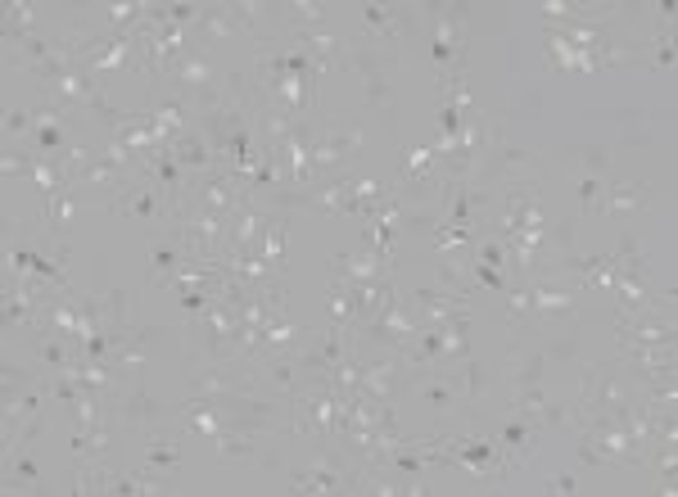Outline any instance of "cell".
Masks as SVG:
<instances>
[{"label":"cell","instance_id":"obj_1","mask_svg":"<svg viewBox=\"0 0 678 497\" xmlns=\"http://www.w3.org/2000/svg\"><path fill=\"white\" fill-rule=\"evenodd\" d=\"M444 457L453 470L479 479V484H502L507 479V462L498 453L494 434L484 430H444Z\"/></svg>","mask_w":678,"mask_h":497},{"label":"cell","instance_id":"obj_2","mask_svg":"<svg viewBox=\"0 0 678 497\" xmlns=\"http://www.w3.org/2000/svg\"><path fill=\"white\" fill-rule=\"evenodd\" d=\"M475 177H484V186H534L539 177V159L529 149L502 140V123H489V159H479Z\"/></svg>","mask_w":678,"mask_h":497},{"label":"cell","instance_id":"obj_3","mask_svg":"<svg viewBox=\"0 0 678 497\" xmlns=\"http://www.w3.org/2000/svg\"><path fill=\"white\" fill-rule=\"evenodd\" d=\"M168 222L177 226V244L186 248V258H195V263H222V254H226V218L222 213L181 209Z\"/></svg>","mask_w":678,"mask_h":497},{"label":"cell","instance_id":"obj_4","mask_svg":"<svg viewBox=\"0 0 678 497\" xmlns=\"http://www.w3.org/2000/svg\"><path fill=\"white\" fill-rule=\"evenodd\" d=\"M403 55H390V50H375V45H349V73L362 77L367 91V105L380 114H394V64Z\"/></svg>","mask_w":678,"mask_h":497},{"label":"cell","instance_id":"obj_5","mask_svg":"<svg viewBox=\"0 0 678 497\" xmlns=\"http://www.w3.org/2000/svg\"><path fill=\"white\" fill-rule=\"evenodd\" d=\"M245 177H240L235 168H209L200 177L186 181V204L181 209H204V213H235V204L245 199Z\"/></svg>","mask_w":678,"mask_h":497},{"label":"cell","instance_id":"obj_6","mask_svg":"<svg viewBox=\"0 0 678 497\" xmlns=\"http://www.w3.org/2000/svg\"><path fill=\"white\" fill-rule=\"evenodd\" d=\"M109 209H114V218H136V222H155V218H168V213H172L168 194H163L150 177H145V172H140L136 181H127L123 190H114Z\"/></svg>","mask_w":678,"mask_h":497},{"label":"cell","instance_id":"obj_7","mask_svg":"<svg viewBox=\"0 0 678 497\" xmlns=\"http://www.w3.org/2000/svg\"><path fill=\"white\" fill-rule=\"evenodd\" d=\"M64 114L68 109H60V105H51V99H45L41 109H32V136H28V145H32V155L36 159H64L68 149H73V136H68V123H64Z\"/></svg>","mask_w":678,"mask_h":497},{"label":"cell","instance_id":"obj_8","mask_svg":"<svg viewBox=\"0 0 678 497\" xmlns=\"http://www.w3.org/2000/svg\"><path fill=\"white\" fill-rule=\"evenodd\" d=\"M539 438H543V430L529 421V416H520V412H507V416L498 421V430H494V443H498V453H502L507 470H511V466H529V457H534Z\"/></svg>","mask_w":678,"mask_h":497},{"label":"cell","instance_id":"obj_9","mask_svg":"<svg viewBox=\"0 0 678 497\" xmlns=\"http://www.w3.org/2000/svg\"><path fill=\"white\" fill-rule=\"evenodd\" d=\"M412 389L421 393V403H425L430 412H439V416H453V412L466 403L462 380H457V371H448V367L416 371V376H412Z\"/></svg>","mask_w":678,"mask_h":497},{"label":"cell","instance_id":"obj_10","mask_svg":"<svg viewBox=\"0 0 678 497\" xmlns=\"http://www.w3.org/2000/svg\"><path fill=\"white\" fill-rule=\"evenodd\" d=\"M390 276H394V263L380 258L371 235H367L362 254H335L330 258V281H345V285H375V281H390Z\"/></svg>","mask_w":678,"mask_h":497},{"label":"cell","instance_id":"obj_11","mask_svg":"<svg viewBox=\"0 0 678 497\" xmlns=\"http://www.w3.org/2000/svg\"><path fill=\"white\" fill-rule=\"evenodd\" d=\"M615 362L634 376L638 384H647V380L674 376V343H619Z\"/></svg>","mask_w":678,"mask_h":497},{"label":"cell","instance_id":"obj_12","mask_svg":"<svg viewBox=\"0 0 678 497\" xmlns=\"http://www.w3.org/2000/svg\"><path fill=\"white\" fill-rule=\"evenodd\" d=\"M362 145V127H345V131H321L312 136V168L317 177L326 172L330 181L345 177V159L353 155V149Z\"/></svg>","mask_w":678,"mask_h":497},{"label":"cell","instance_id":"obj_13","mask_svg":"<svg viewBox=\"0 0 678 497\" xmlns=\"http://www.w3.org/2000/svg\"><path fill=\"white\" fill-rule=\"evenodd\" d=\"M285 36L295 41L299 50H308L312 55V64L326 73V68H335V64H349V45H345V36H339L335 28H285Z\"/></svg>","mask_w":678,"mask_h":497},{"label":"cell","instance_id":"obj_14","mask_svg":"<svg viewBox=\"0 0 678 497\" xmlns=\"http://www.w3.org/2000/svg\"><path fill=\"white\" fill-rule=\"evenodd\" d=\"M159 421H163V403L159 398L145 389V384H127L123 389V425L136 434V438H150V434H159Z\"/></svg>","mask_w":678,"mask_h":497},{"label":"cell","instance_id":"obj_15","mask_svg":"<svg viewBox=\"0 0 678 497\" xmlns=\"http://www.w3.org/2000/svg\"><path fill=\"white\" fill-rule=\"evenodd\" d=\"M267 226V209L254 194H245L235 204V213L226 218V254H240V248H258V235Z\"/></svg>","mask_w":678,"mask_h":497},{"label":"cell","instance_id":"obj_16","mask_svg":"<svg viewBox=\"0 0 678 497\" xmlns=\"http://www.w3.org/2000/svg\"><path fill=\"white\" fill-rule=\"evenodd\" d=\"M190 36H195V50L204 55L209 45H222L231 36H245V23L235 19V6H204L195 28H190Z\"/></svg>","mask_w":678,"mask_h":497},{"label":"cell","instance_id":"obj_17","mask_svg":"<svg viewBox=\"0 0 678 497\" xmlns=\"http://www.w3.org/2000/svg\"><path fill=\"white\" fill-rule=\"evenodd\" d=\"M412 304H416V321L421 326H439L444 317L466 308V294L448 289V285H416L412 289Z\"/></svg>","mask_w":678,"mask_h":497},{"label":"cell","instance_id":"obj_18","mask_svg":"<svg viewBox=\"0 0 678 497\" xmlns=\"http://www.w3.org/2000/svg\"><path fill=\"white\" fill-rule=\"evenodd\" d=\"M41 91H45V99H51V105H60V109H68V105H91V99L100 95V86H95V77H86L82 64L68 68V73H60V77H51V82H41Z\"/></svg>","mask_w":678,"mask_h":497},{"label":"cell","instance_id":"obj_19","mask_svg":"<svg viewBox=\"0 0 678 497\" xmlns=\"http://www.w3.org/2000/svg\"><path fill=\"white\" fill-rule=\"evenodd\" d=\"M168 149H172V159L181 163L186 177H200V172H209V168H222V159L213 155V145H209V136H204L200 127H190L186 136H177Z\"/></svg>","mask_w":678,"mask_h":497},{"label":"cell","instance_id":"obj_20","mask_svg":"<svg viewBox=\"0 0 678 497\" xmlns=\"http://www.w3.org/2000/svg\"><path fill=\"white\" fill-rule=\"evenodd\" d=\"M181 466H186V457H181V447H177L172 438H163V434H150V438H145V447H140V457H136V470H145V475H159V479L177 475Z\"/></svg>","mask_w":678,"mask_h":497},{"label":"cell","instance_id":"obj_21","mask_svg":"<svg viewBox=\"0 0 678 497\" xmlns=\"http://www.w3.org/2000/svg\"><path fill=\"white\" fill-rule=\"evenodd\" d=\"M529 304H534V321L543 317H574L579 313V294L552 281H534L529 285Z\"/></svg>","mask_w":678,"mask_h":497},{"label":"cell","instance_id":"obj_22","mask_svg":"<svg viewBox=\"0 0 678 497\" xmlns=\"http://www.w3.org/2000/svg\"><path fill=\"white\" fill-rule=\"evenodd\" d=\"M647 204V186L643 181H606L602 199H597V209L606 218H628V213H643Z\"/></svg>","mask_w":678,"mask_h":497},{"label":"cell","instance_id":"obj_23","mask_svg":"<svg viewBox=\"0 0 678 497\" xmlns=\"http://www.w3.org/2000/svg\"><path fill=\"white\" fill-rule=\"evenodd\" d=\"M615 339L619 343H674L678 330L674 321H656V317H615Z\"/></svg>","mask_w":678,"mask_h":497},{"label":"cell","instance_id":"obj_24","mask_svg":"<svg viewBox=\"0 0 678 497\" xmlns=\"http://www.w3.org/2000/svg\"><path fill=\"white\" fill-rule=\"evenodd\" d=\"M190 258H186V248L181 244H163V240H150V258H145V276H150L159 289L168 285V276L177 272V267H186Z\"/></svg>","mask_w":678,"mask_h":497},{"label":"cell","instance_id":"obj_25","mask_svg":"<svg viewBox=\"0 0 678 497\" xmlns=\"http://www.w3.org/2000/svg\"><path fill=\"white\" fill-rule=\"evenodd\" d=\"M36 358H41V367L45 371H68L77 358H82V348H68V335H60V330H45L41 339H36Z\"/></svg>","mask_w":678,"mask_h":497},{"label":"cell","instance_id":"obj_26","mask_svg":"<svg viewBox=\"0 0 678 497\" xmlns=\"http://www.w3.org/2000/svg\"><path fill=\"white\" fill-rule=\"evenodd\" d=\"M543 367H548V353H539V348H516L511 367H507V389L543 384Z\"/></svg>","mask_w":678,"mask_h":497},{"label":"cell","instance_id":"obj_27","mask_svg":"<svg viewBox=\"0 0 678 497\" xmlns=\"http://www.w3.org/2000/svg\"><path fill=\"white\" fill-rule=\"evenodd\" d=\"M213 447H218V457H226V462H263V453H267L263 438L245 434V430H226Z\"/></svg>","mask_w":678,"mask_h":497},{"label":"cell","instance_id":"obj_28","mask_svg":"<svg viewBox=\"0 0 678 497\" xmlns=\"http://www.w3.org/2000/svg\"><path fill=\"white\" fill-rule=\"evenodd\" d=\"M326 304H330V326L335 330H358V304H353V289L345 281L326 285Z\"/></svg>","mask_w":678,"mask_h":497},{"label":"cell","instance_id":"obj_29","mask_svg":"<svg viewBox=\"0 0 678 497\" xmlns=\"http://www.w3.org/2000/svg\"><path fill=\"white\" fill-rule=\"evenodd\" d=\"M407 235H421L425 244L434 240V231H439L444 226V204H439V199H434V204H412V213L403 209V222H399Z\"/></svg>","mask_w":678,"mask_h":497},{"label":"cell","instance_id":"obj_30","mask_svg":"<svg viewBox=\"0 0 678 497\" xmlns=\"http://www.w3.org/2000/svg\"><path fill=\"white\" fill-rule=\"evenodd\" d=\"M502 317H507V326L511 330H529L534 326V304H529V285H507V294H502Z\"/></svg>","mask_w":678,"mask_h":497},{"label":"cell","instance_id":"obj_31","mask_svg":"<svg viewBox=\"0 0 678 497\" xmlns=\"http://www.w3.org/2000/svg\"><path fill=\"white\" fill-rule=\"evenodd\" d=\"M73 204H77V186H68V190H60V194H51V199H45V213H41V231L60 235V231L68 226V218H73Z\"/></svg>","mask_w":678,"mask_h":497},{"label":"cell","instance_id":"obj_32","mask_svg":"<svg viewBox=\"0 0 678 497\" xmlns=\"http://www.w3.org/2000/svg\"><path fill=\"white\" fill-rule=\"evenodd\" d=\"M285 231H289V218H267V226H263V235H258V254H263L272 267L285 263Z\"/></svg>","mask_w":678,"mask_h":497},{"label":"cell","instance_id":"obj_33","mask_svg":"<svg viewBox=\"0 0 678 497\" xmlns=\"http://www.w3.org/2000/svg\"><path fill=\"white\" fill-rule=\"evenodd\" d=\"M647 60L660 73L674 68V28H647Z\"/></svg>","mask_w":678,"mask_h":497},{"label":"cell","instance_id":"obj_34","mask_svg":"<svg viewBox=\"0 0 678 497\" xmlns=\"http://www.w3.org/2000/svg\"><path fill=\"white\" fill-rule=\"evenodd\" d=\"M453 371H462L457 380H462V393H466V403H479L484 398V389H489V380H484V367H479V358L470 353L462 367H453Z\"/></svg>","mask_w":678,"mask_h":497},{"label":"cell","instance_id":"obj_35","mask_svg":"<svg viewBox=\"0 0 678 497\" xmlns=\"http://www.w3.org/2000/svg\"><path fill=\"white\" fill-rule=\"evenodd\" d=\"M36 380L28 376V371H19L14 362H6V367H0V398H19L23 389H32Z\"/></svg>","mask_w":678,"mask_h":497},{"label":"cell","instance_id":"obj_36","mask_svg":"<svg viewBox=\"0 0 678 497\" xmlns=\"http://www.w3.org/2000/svg\"><path fill=\"white\" fill-rule=\"evenodd\" d=\"M32 109H6V145H14V140H28L32 136Z\"/></svg>","mask_w":678,"mask_h":497},{"label":"cell","instance_id":"obj_37","mask_svg":"<svg viewBox=\"0 0 678 497\" xmlns=\"http://www.w3.org/2000/svg\"><path fill=\"white\" fill-rule=\"evenodd\" d=\"M606 190V177H579V213H593Z\"/></svg>","mask_w":678,"mask_h":497},{"label":"cell","instance_id":"obj_38","mask_svg":"<svg viewBox=\"0 0 678 497\" xmlns=\"http://www.w3.org/2000/svg\"><path fill=\"white\" fill-rule=\"evenodd\" d=\"M470 281L475 285H484V289H494V294H507V281H502V272L498 267H489V263H470Z\"/></svg>","mask_w":678,"mask_h":497},{"label":"cell","instance_id":"obj_39","mask_svg":"<svg viewBox=\"0 0 678 497\" xmlns=\"http://www.w3.org/2000/svg\"><path fill=\"white\" fill-rule=\"evenodd\" d=\"M579 457H584L589 466H602V470H611V457L602 453V447H597L589 434H579Z\"/></svg>","mask_w":678,"mask_h":497},{"label":"cell","instance_id":"obj_40","mask_svg":"<svg viewBox=\"0 0 678 497\" xmlns=\"http://www.w3.org/2000/svg\"><path fill=\"white\" fill-rule=\"evenodd\" d=\"M0 168H6V177H23V172L32 168V159H28V155H19L14 145H6V155H0Z\"/></svg>","mask_w":678,"mask_h":497},{"label":"cell","instance_id":"obj_41","mask_svg":"<svg viewBox=\"0 0 678 497\" xmlns=\"http://www.w3.org/2000/svg\"><path fill=\"white\" fill-rule=\"evenodd\" d=\"M543 493H561V497H570V493H579V479H574V475H557V479L543 484Z\"/></svg>","mask_w":678,"mask_h":497}]
</instances>
